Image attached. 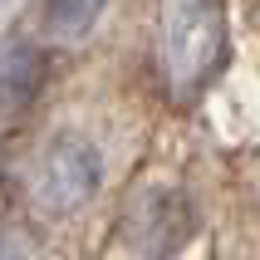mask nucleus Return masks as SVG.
<instances>
[{"instance_id":"nucleus-3","label":"nucleus","mask_w":260,"mask_h":260,"mask_svg":"<svg viewBox=\"0 0 260 260\" xmlns=\"http://www.w3.org/2000/svg\"><path fill=\"white\" fill-rule=\"evenodd\" d=\"M44 84V54L25 40L0 44V128H10L25 113Z\"/></svg>"},{"instance_id":"nucleus-1","label":"nucleus","mask_w":260,"mask_h":260,"mask_svg":"<svg viewBox=\"0 0 260 260\" xmlns=\"http://www.w3.org/2000/svg\"><path fill=\"white\" fill-rule=\"evenodd\" d=\"M231 29L221 0H157V64L172 93H197L226 64Z\"/></svg>"},{"instance_id":"nucleus-4","label":"nucleus","mask_w":260,"mask_h":260,"mask_svg":"<svg viewBox=\"0 0 260 260\" xmlns=\"http://www.w3.org/2000/svg\"><path fill=\"white\" fill-rule=\"evenodd\" d=\"M108 0H40V20L54 40H79L99 25Z\"/></svg>"},{"instance_id":"nucleus-5","label":"nucleus","mask_w":260,"mask_h":260,"mask_svg":"<svg viewBox=\"0 0 260 260\" xmlns=\"http://www.w3.org/2000/svg\"><path fill=\"white\" fill-rule=\"evenodd\" d=\"M0 260H40L35 236H29L20 221H0Z\"/></svg>"},{"instance_id":"nucleus-2","label":"nucleus","mask_w":260,"mask_h":260,"mask_svg":"<svg viewBox=\"0 0 260 260\" xmlns=\"http://www.w3.org/2000/svg\"><path fill=\"white\" fill-rule=\"evenodd\" d=\"M29 206L49 221H64L84 211L103 187V152L88 143L84 133H54L49 143L35 152L25 172Z\"/></svg>"}]
</instances>
